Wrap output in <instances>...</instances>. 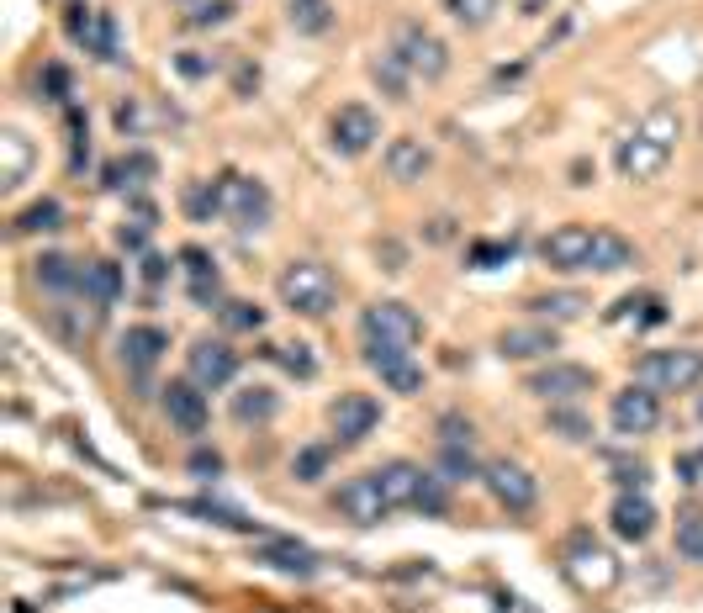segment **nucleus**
<instances>
[{"instance_id":"51","label":"nucleus","mask_w":703,"mask_h":613,"mask_svg":"<svg viewBox=\"0 0 703 613\" xmlns=\"http://www.w3.org/2000/svg\"><path fill=\"white\" fill-rule=\"evenodd\" d=\"M180 74H191V80H201V74H212V59H196V53H180Z\"/></svg>"},{"instance_id":"41","label":"nucleus","mask_w":703,"mask_h":613,"mask_svg":"<svg viewBox=\"0 0 703 613\" xmlns=\"http://www.w3.org/2000/svg\"><path fill=\"white\" fill-rule=\"evenodd\" d=\"M233 11H238L233 0H196V6L185 11V27H196V32L201 27H222V22H233Z\"/></svg>"},{"instance_id":"39","label":"nucleus","mask_w":703,"mask_h":613,"mask_svg":"<svg viewBox=\"0 0 703 613\" xmlns=\"http://www.w3.org/2000/svg\"><path fill=\"white\" fill-rule=\"evenodd\" d=\"M497 6H503V0H444V11H450L460 27H487L497 16Z\"/></svg>"},{"instance_id":"4","label":"nucleus","mask_w":703,"mask_h":613,"mask_svg":"<svg viewBox=\"0 0 703 613\" xmlns=\"http://www.w3.org/2000/svg\"><path fill=\"white\" fill-rule=\"evenodd\" d=\"M392 53L413 69V80H444V74H450V48H444L423 22H397Z\"/></svg>"},{"instance_id":"36","label":"nucleus","mask_w":703,"mask_h":613,"mask_svg":"<svg viewBox=\"0 0 703 613\" xmlns=\"http://www.w3.org/2000/svg\"><path fill=\"white\" fill-rule=\"evenodd\" d=\"M550 434H561V439H571V444H582V439H592V423L577 413V407H561V402H550Z\"/></svg>"},{"instance_id":"28","label":"nucleus","mask_w":703,"mask_h":613,"mask_svg":"<svg viewBox=\"0 0 703 613\" xmlns=\"http://www.w3.org/2000/svg\"><path fill=\"white\" fill-rule=\"evenodd\" d=\"M180 212L191 217V222H212V217H222V185H217V180H185Z\"/></svg>"},{"instance_id":"32","label":"nucleus","mask_w":703,"mask_h":613,"mask_svg":"<svg viewBox=\"0 0 703 613\" xmlns=\"http://www.w3.org/2000/svg\"><path fill=\"white\" fill-rule=\"evenodd\" d=\"M487 466H476V455H471V444H439V476L450 481H476Z\"/></svg>"},{"instance_id":"2","label":"nucleus","mask_w":703,"mask_h":613,"mask_svg":"<svg viewBox=\"0 0 703 613\" xmlns=\"http://www.w3.org/2000/svg\"><path fill=\"white\" fill-rule=\"evenodd\" d=\"M275 291H281V302L296 318H328V307L339 302V281H333V270L323 259H291L281 270V281H275Z\"/></svg>"},{"instance_id":"24","label":"nucleus","mask_w":703,"mask_h":613,"mask_svg":"<svg viewBox=\"0 0 703 613\" xmlns=\"http://www.w3.org/2000/svg\"><path fill=\"white\" fill-rule=\"evenodd\" d=\"M254 561H259V566H270V571H286V577H312V571H318V555H312L307 545H291V540L259 545Z\"/></svg>"},{"instance_id":"31","label":"nucleus","mask_w":703,"mask_h":613,"mask_svg":"<svg viewBox=\"0 0 703 613\" xmlns=\"http://www.w3.org/2000/svg\"><path fill=\"white\" fill-rule=\"evenodd\" d=\"M370 80L381 85V96H392V101H407V80H413V69H407V64L397 59V53L386 48L381 59L370 64Z\"/></svg>"},{"instance_id":"29","label":"nucleus","mask_w":703,"mask_h":613,"mask_svg":"<svg viewBox=\"0 0 703 613\" xmlns=\"http://www.w3.org/2000/svg\"><path fill=\"white\" fill-rule=\"evenodd\" d=\"M275 413H281V397H275L270 386H249V392L233 397V418L238 423H270Z\"/></svg>"},{"instance_id":"10","label":"nucleus","mask_w":703,"mask_h":613,"mask_svg":"<svg viewBox=\"0 0 703 613\" xmlns=\"http://www.w3.org/2000/svg\"><path fill=\"white\" fill-rule=\"evenodd\" d=\"M159 407H164V418L175 423L180 434H207V423H212V407H207V392H201L196 381H170V386H159Z\"/></svg>"},{"instance_id":"30","label":"nucleus","mask_w":703,"mask_h":613,"mask_svg":"<svg viewBox=\"0 0 703 613\" xmlns=\"http://www.w3.org/2000/svg\"><path fill=\"white\" fill-rule=\"evenodd\" d=\"M286 16L302 37H323L333 27V6L328 0H286Z\"/></svg>"},{"instance_id":"20","label":"nucleus","mask_w":703,"mask_h":613,"mask_svg":"<svg viewBox=\"0 0 703 613\" xmlns=\"http://www.w3.org/2000/svg\"><path fill=\"white\" fill-rule=\"evenodd\" d=\"M608 524H614L619 540H651V529H656V508H651V497L645 492H619V503L614 513H608Z\"/></svg>"},{"instance_id":"43","label":"nucleus","mask_w":703,"mask_h":613,"mask_svg":"<svg viewBox=\"0 0 703 613\" xmlns=\"http://www.w3.org/2000/svg\"><path fill=\"white\" fill-rule=\"evenodd\" d=\"M265 355H270V360H281L291 376H302V381L312 376V370H318V360H312V349H307V344H270Z\"/></svg>"},{"instance_id":"37","label":"nucleus","mask_w":703,"mask_h":613,"mask_svg":"<svg viewBox=\"0 0 703 613\" xmlns=\"http://www.w3.org/2000/svg\"><path fill=\"white\" fill-rule=\"evenodd\" d=\"M677 555L703 566V513H682L677 518Z\"/></svg>"},{"instance_id":"8","label":"nucleus","mask_w":703,"mask_h":613,"mask_svg":"<svg viewBox=\"0 0 703 613\" xmlns=\"http://www.w3.org/2000/svg\"><path fill=\"white\" fill-rule=\"evenodd\" d=\"M376 138H381V122H376V111L360 106V101H349L328 117V143H333V154H344V159H360Z\"/></svg>"},{"instance_id":"46","label":"nucleus","mask_w":703,"mask_h":613,"mask_svg":"<svg viewBox=\"0 0 703 613\" xmlns=\"http://www.w3.org/2000/svg\"><path fill=\"white\" fill-rule=\"evenodd\" d=\"M439 444H471V418L444 413V418H439Z\"/></svg>"},{"instance_id":"14","label":"nucleus","mask_w":703,"mask_h":613,"mask_svg":"<svg viewBox=\"0 0 703 613\" xmlns=\"http://www.w3.org/2000/svg\"><path fill=\"white\" fill-rule=\"evenodd\" d=\"M524 392H534L540 402H577L582 392H592V370H587V365L550 360V365H540V370L524 381Z\"/></svg>"},{"instance_id":"54","label":"nucleus","mask_w":703,"mask_h":613,"mask_svg":"<svg viewBox=\"0 0 703 613\" xmlns=\"http://www.w3.org/2000/svg\"><path fill=\"white\" fill-rule=\"evenodd\" d=\"M254 85H259V69H238V96H249Z\"/></svg>"},{"instance_id":"38","label":"nucleus","mask_w":703,"mask_h":613,"mask_svg":"<svg viewBox=\"0 0 703 613\" xmlns=\"http://www.w3.org/2000/svg\"><path fill=\"white\" fill-rule=\"evenodd\" d=\"M64 222V207L59 201H32V207L16 217V233H53Z\"/></svg>"},{"instance_id":"44","label":"nucleus","mask_w":703,"mask_h":613,"mask_svg":"<svg viewBox=\"0 0 703 613\" xmlns=\"http://www.w3.org/2000/svg\"><path fill=\"white\" fill-rule=\"evenodd\" d=\"M534 312H545V318H582V296L577 291H555V296H534V302H529Z\"/></svg>"},{"instance_id":"47","label":"nucleus","mask_w":703,"mask_h":613,"mask_svg":"<svg viewBox=\"0 0 703 613\" xmlns=\"http://www.w3.org/2000/svg\"><path fill=\"white\" fill-rule=\"evenodd\" d=\"M43 90H48V101H69V74H64V64H48L43 69Z\"/></svg>"},{"instance_id":"55","label":"nucleus","mask_w":703,"mask_h":613,"mask_svg":"<svg viewBox=\"0 0 703 613\" xmlns=\"http://www.w3.org/2000/svg\"><path fill=\"white\" fill-rule=\"evenodd\" d=\"M698 487H703V481H698Z\"/></svg>"},{"instance_id":"23","label":"nucleus","mask_w":703,"mask_h":613,"mask_svg":"<svg viewBox=\"0 0 703 613\" xmlns=\"http://www.w3.org/2000/svg\"><path fill=\"white\" fill-rule=\"evenodd\" d=\"M376 481H381V492H386L392 508H413V497L423 487V466H413V460H386L376 471Z\"/></svg>"},{"instance_id":"1","label":"nucleus","mask_w":703,"mask_h":613,"mask_svg":"<svg viewBox=\"0 0 703 613\" xmlns=\"http://www.w3.org/2000/svg\"><path fill=\"white\" fill-rule=\"evenodd\" d=\"M677 133H682V122H677V111H651L635 133L629 138H619V175L624 180H656L661 170H666V159H672V143H677Z\"/></svg>"},{"instance_id":"25","label":"nucleus","mask_w":703,"mask_h":613,"mask_svg":"<svg viewBox=\"0 0 703 613\" xmlns=\"http://www.w3.org/2000/svg\"><path fill=\"white\" fill-rule=\"evenodd\" d=\"M629 265H635V244H629L624 233H614V228H598V238H592V254H587V270L614 275V270H629Z\"/></svg>"},{"instance_id":"11","label":"nucleus","mask_w":703,"mask_h":613,"mask_svg":"<svg viewBox=\"0 0 703 613\" xmlns=\"http://www.w3.org/2000/svg\"><path fill=\"white\" fill-rule=\"evenodd\" d=\"M592 238H598V228H587V222H561L555 233L540 238V259L550 270H587V254H592Z\"/></svg>"},{"instance_id":"12","label":"nucleus","mask_w":703,"mask_h":613,"mask_svg":"<svg viewBox=\"0 0 703 613\" xmlns=\"http://www.w3.org/2000/svg\"><path fill=\"white\" fill-rule=\"evenodd\" d=\"M608 423H614V434H624V439L651 434L661 423V392H651V386H624L614 397V407H608Z\"/></svg>"},{"instance_id":"3","label":"nucleus","mask_w":703,"mask_h":613,"mask_svg":"<svg viewBox=\"0 0 703 613\" xmlns=\"http://www.w3.org/2000/svg\"><path fill=\"white\" fill-rule=\"evenodd\" d=\"M635 381L651 392H693L703 381V349H651L640 355Z\"/></svg>"},{"instance_id":"45","label":"nucleus","mask_w":703,"mask_h":613,"mask_svg":"<svg viewBox=\"0 0 703 613\" xmlns=\"http://www.w3.org/2000/svg\"><path fill=\"white\" fill-rule=\"evenodd\" d=\"M96 22H101V11H85V6H74V11L64 16V32L74 37V43H90V32H96Z\"/></svg>"},{"instance_id":"17","label":"nucleus","mask_w":703,"mask_h":613,"mask_svg":"<svg viewBox=\"0 0 703 613\" xmlns=\"http://www.w3.org/2000/svg\"><path fill=\"white\" fill-rule=\"evenodd\" d=\"M164 349H170V333L164 328H154V323H138V328H127L122 333V365H127V376H148V370H154L159 360H164Z\"/></svg>"},{"instance_id":"9","label":"nucleus","mask_w":703,"mask_h":613,"mask_svg":"<svg viewBox=\"0 0 703 613\" xmlns=\"http://www.w3.org/2000/svg\"><path fill=\"white\" fill-rule=\"evenodd\" d=\"M333 508H339L349 524H360V529H370V524H381L386 513H392V503H386V492H381V481H376V471H365V476H349L339 492H333Z\"/></svg>"},{"instance_id":"40","label":"nucleus","mask_w":703,"mask_h":613,"mask_svg":"<svg viewBox=\"0 0 703 613\" xmlns=\"http://www.w3.org/2000/svg\"><path fill=\"white\" fill-rule=\"evenodd\" d=\"M323 471H328V444H307V450H296L291 455V476L296 481H323Z\"/></svg>"},{"instance_id":"6","label":"nucleus","mask_w":703,"mask_h":613,"mask_svg":"<svg viewBox=\"0 0 703 613\" xmlns=\"http://www.w3.org/2000/svg\"><path fill=\"white\" fill-rule=\"evenodd\" d=\"M360 339L365 344H418L423 318L407 302H370L360 312Z\"/></svg>"},{"instance_id":"27","label":"nucleus","mask_w":703,"mask_h":613,"mask_svg":"<svg viewBox=\"0 0 703 613\" xmlns=\"http://www.w3.org/2000/svg\"><path fill=\"white\" fill-rule=\"evenodd\" d=\"M37 286L53 291V296H74L85 286V265H74L69 254H43L37 259Z\"/></svg>"},{"instance_id":"34","label":"nucleus","mask_w":703,"mask_h":613,"mask_svg":"<svg viewBox=\"0 0 703 613\" xmlns=\"http://www.w3.org/2000/svg\"><path fill=\"white\" fill-rule=\"evenodd\" d=\"M154 175H159L154 154H127L122 164H111V170H106V185H148Z\"/></svg>"},{"instance_id":"21","label":"nucleus","mask_w":703,"mask_h":613,"mask_svg":"<svg viewBox=\"0 0 703 613\" xmlns=\"http://www.w3.org/2000/svg\"><path fill=\"white\" fill-rule=\"evenodd\" d=\"M180 265H185V275H191V302L196 307H222V275L212 265V254L196 249V244H185L180 249Z\"/></svg>"},{"instance_id":"19","label":"nucleus","mask_w":703,"mask_h":613,"mask_svg":"<svg viewBox=\"0 0 703 613\" xmlns=\"http://www.w3.org/2000/svg\"><path fill=\"white\" fill-rule=\"evenodd\" d=\"M555 328L545 323H518V328H503L497 333V355L503 360H550L555 355Z\"/></svg>"},{"instance_id":"18","label":"nucleus","mask_w":703,"mask_h":613,"mask_svg":"<svg viewBox=\"0 0 703 613\" xmlns=\"http://www.w3.org/2000/svg\"><path fill=\"white\" fill-rule=\"evenodd\" d=\"M566 571H571L582 587H608V582H619L614 555H608L603 545H592L587 534H577V540L566 545Z\"/></svg>"},{"instance_id":"49","label":"nucleus","mask_w":703,"mask_h":613,"mask_svg":"<svg viewBox=\"0 0 703 613\" xmlns=\"http://www.w3.org/2000/svg\"><path fill=\"white\" fill-rule=\"evenodd\" d=\"M164 275H170V259H164V254H143V281L159 286Z\"/></svg>"},{"instance_id":"22","label":"nucleus","mask_w":703,"mask_h":613,"mask_svg":"<svg viewBox=\"0 0 703 613\" xmlns=\"http://www.w3.org/2000/svg\"><path fill=\"white\" fill-rule=\"evenodd\" d=\"M429 164H434V154L423 148V138H392V143H386V175H392L397 185L423 180V175H429Z\"/></svg>"},{"instance_id":"26","label":"nucleus","mask_w":703,"mask_h":613,"mask_svg":"<svg viewBox=\"0 0 703 613\" xmlns=\"http://www.w3.org/2000/svg\"><path fill=\"white\" fill-rule=\"evenodd\" d=\"M80 296H85L90 307H101V312L117 307V296H122V265H111V259H90Z\"/></svg>"},{"instance_id":"53","label":"nucleus","mask_w":703,"mask_h":613,"mask_svg":"<svg viewBox=\"0 0 703 613\" xmlns=\"http://www.w3.org/2000/svg\"><path fill=\"white\" fill-rule=\"evenodd\" d=\"M117 244H122V249H133V254H143L148 228H117Z\"/></svg>"},{"instance_id":"33","label":"nucleus","mask_w":703,"mask_h":613,"mask_svg":"<svg viewBox=\"0 0 703 613\" xmlns=\"http://www.w3.org/2000/svg\"><path fill=\"white\" fill-rule=\"evenodd\" d=\"M413 508L423 518H444V513H450V481H444L439 471H423V487L413 497Z\"/></svg>"},{"instance_id":"7","label":"nucleus","mask_w":703,"mask_h":613,"mask_svg":"<svg viewBox=\"0 0 703 613\" xmlns=\"http://www.w3.org/2000/svg\"><path fill=\"white\" fill-rule=\"evenodd\" d=\"M328 423H333V439H339L344 450H355V444H365L381 429V402L370 392H344L328 407Z\"/></svg>"},{"instance_id":"52","label":"nucleus","mask_w":703,"mask_h":613,"mask_svg":"<svg viewBox=\"0 0 703 613\" xmlns=\"http://www.w3.org/2000/svg\"><path fill=\"white\" fill-rule=\"evenodd\" d=\"M645 481H651V471H645V466H624V471H619V487H624V492H640Z\"/></svg>"},{"instance_id":"48","label":"nucleus","mask_w":703,"mask_h":613,"mask_svg":"<svg viewBox=\"0 0 703 613\" xmlns=\"http://www.w3.org/2000/svg\"><path fill=\"white\" fill-rule=\"evenodd\" d=\"M508 254H513L508 244H476V249H471V265H476V270H492V265H503Z\"/></svg>"},{"instance_id":"13","label":"nucleus","mask_w":703,"mask_h":613,"mask_svg":"<svg viewBox=\"0 0 703 613\" xmlns=\"http://www.w3.org/2000/svg\"><path fill=\"white\" fill-rule=\"evenodd\" d=\"M481 481H487V492L497 497V508H508V513H529L534 497H540V481L518 466V460H492V466L481 471Z\"/></svg>"},{"instance_id":"15","label":"nucleus","mask_w":703,"mask_h":613,"mask_svg":"<svg viewBox=\"0 0 703 613\" xmlns=\"http://www.w3.org/2000/svg\"><path fill=\"white\" fill-rule=\"evenodd\" d=\"M365 365L376 370L392 392H402V397L423 392V365L407 355V344H365Z\"/></svg>"},{"instance_id":"35","label":"nucleus","mask_w":703,"mask_h":613,"mask_svg":"<svg viewBox=\"0 0 703 613\" xmlns=\"http://www.w3.org/2000/svg\"><path fill=\"white\" fill-rule=\"evenodd\" d=\"M217 323L228 328V333H259V328H265V307H254V302H222L217 307Z\"/></svg>"},{"instance_id":"50","label":"nucleus","mask_w":703,"mask_h":613,"mask_svg":"<svg viewBox=\"0 0 703 613\" xmlns=\"http://www.w3.org/2000/svg\"><path fill=\"white\" fill-rule=\"evenodd\" d=\"M191 471H196V476H217V471H222V455H217V450H196V455H191Z\"/></svg>"},{"instance_id":"5","label":"nucleus","mask_w":703,"mask_h":613,"mask_svg":"<svg viewBox=\"0 0 703 613\" xmlns=\"http://www.w3.org/2000/svg\"><path fill=\"white\" fill-rule=\"evenodd\" d=\"M222 185V217L233 222L238 233H254V228H265L270 222V191H265V180H249V175H217Z\"/></svg>"},{"instance_id":"16","label":"nucleus","mask_w":703,"mask_h":613,"mask_svg":"<svg viewBox=\"0 0 703 613\" xmlns=\"http://www.w3.org/2000/svg\"><path fill=\"white\" fill-rule=\"evenodd\" d=\"M185 365H191V381L201 392H217V386H228L238 376V355L222 339H196L185 349Z\"/></svg>"},{"instance_id":"42","label":"nucleus","mask_w":703,"mask_h":613,"mask_svg":"<svg viewBox=\"0 0 703 613\" xmlns=\"http://www.w3.org/2000/svg\"><path fill=\"white\" fill-rule=\"evenodd\" d=\"M85 53H96L101 64H117V59H122V53H117V16H106V11H101V22H96V32H90Z\"/></svg>"}]
</instances>
